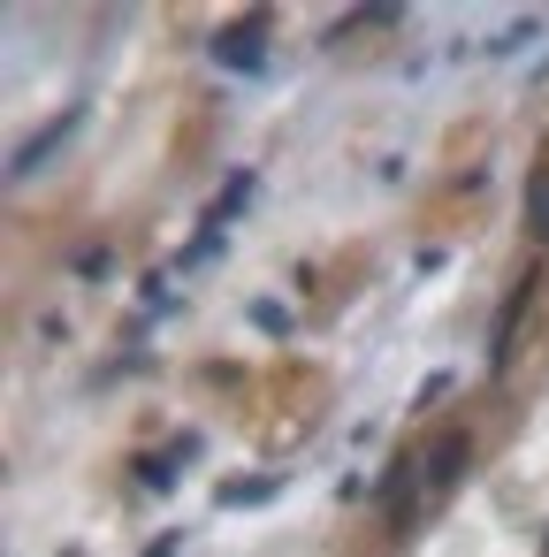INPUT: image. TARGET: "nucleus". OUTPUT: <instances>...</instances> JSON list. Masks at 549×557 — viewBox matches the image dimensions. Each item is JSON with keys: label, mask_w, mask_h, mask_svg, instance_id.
<instances>
[{"label": "nucleus", "mask_w": 549, "mask_h": 557, "mask_svg": "<svg viewBox=\"0 0 549 557\" xmlns=\"http://www.w3.org/2000/svg\"><path fill=\"white\" fill-rule=\"evenodd\" d=\"M214 62L237 70V77H252V70L267 62V9H252V16H237L229 32H214Z\"/></svg>", "instance_id": "obj_1"}, {"label": "nucleus", "mask_w": 549, "mask_h": 557, "mask_svg": "<svg viewBox=\"0 0 549 557\" xmlns=\"http://www.w3.org/2000/svg\"><path fill=\"white\" fill-rule=\"evenodd\" d=\"M420 481H427V458H412V450H404V458H389V473H382V496H389V519H397V527L412 519V496H420Z\"/></svg>", "instance_id": "obj_2"}, {"label": "nucleus", "mask_w": 549, "mask_h": 557, "mask_svg": "<svg viewBox=\"0 0 549 557\" xmlns=\"http://www.w3.org/2000/svg\"><path fill=\"white\" fill-rule=\"evenodd\" d=\"M70 131H77V108H70V115H54V123L32 138V146H16V161H9V184H24V176H32V169H39V161H47V153L70 138Z\"/></svg>", "instance_id": "obj_3"}, {"label": "nucleus", "mask_w": 549, "mask_h": 557, "mask_svg": "<svg viewBox=\"0 0 549 557\" xmlns=\"http://www.w3.org/2000/svg\"><path fill=\"white\" fill-rule=\"evenodd\" d=\"M526 298H534V275H519V283H511V298H503V313H496V344H488V367H503V359H511V336H519V313H526Z\"/></svg>", "instance_id": "obj_4"}, {"label": "nucleus", "mask_w": 549, "mask_h": 557, "mask_svg": "<svg viewBox=\"0 0 549 557\" xmlns=\"http://www.w3.org/2000/svg\"><path fill=\"white\" fill-rule=\"evenodd\" d=\"M465 458H473V443H465V435H442V443L427 450V488H450V481L465 473Z\"/></svg>", "instance_id": "obj_5"}, {"label": "nucleus", "mask_w": 549, "mask_h": 557, "mask_svg": "<svg viewBox=\"0 0 549 557\" xmlns=\"http://www.w3.org/2000/svg\"><path fill=\"white\" fill-rule=\"evenodd\" d=\"M275 488H283L275 473H245V481H222V488H214V504H267Z\"/></svg>", "instance_id": "obj_6"}, {"label": "nucleus", "mask_w": 549, "mask_h": 557, "mask_svg": "<svg viewBox=\"0 0 549 557\" xmlns=\"http://www.w3.org/2000/svg\"><path fill=\"white\" fill-rule=\"evenodd\" d=\"M526 222H534V237H549V169L526 176Z\"/></svg>", "instance_id": "obj_7"}, {"label": "nucleus", "mask_w": 549, "mask_h": 557, "mask_svg": "<svg viewBox=\"0 0 549 557\" xmlns=\"http://www.w3.org/2000/svg\"><path fill=\"white\" fill-rule=\"evenodd\" d=\"M176 466H184V458H176V450H169V458H146V466H138V481H146V488H161V496H169V488H176Z\"/></svg>", "instance_id": "obj_8"}, {"label": "nucleus", "mask_w": 549, "mask_h": 557, "mask_svg": "<svg viewBox=\"0 0 549 557\" xmlns=\"http://www.w3.org/2000/svg\"><path fill=\"white\" fill-rule=\"evenodd\" d=\"M534 32H541V24H534V16H519V24H503V39H496V47H488V54H511V47H526V39H534Z\"/></svg>", "instance_id": "obj_9"}, {"label": "nucleus", "mask_w": 549, "mask_h": 557, "mask_svg": "<svg viewBox=\"0 0 549 557\" xmlns=\"http://www.w3.org/2000/svg\"><path fill=\"white\" fill-rule=\"evenodd\" d=\"M108 268H115L108 245H85V252H77V275H108Z\"/></svg>", "instance_id": "obj_10"}, {"label": "nucleus", "mask_w": 549, "mask_h": 557, "mask_svg": "<svg viewBox=\"0 0 549 557\" xmlns=\"http://www.w3.org/2000/svg\"><path fill=\"white\" fill-rule=\"evenodd\" d=\"M252 321H260L267 336H290V313H283V306H252Z\"/></svg>", "instance_id": "obj_11"}, {"label": "nucleus", "mask_w": 549, "mask_h": 557, "mask_svg": "<svg viewBox=\"0 0 549 557\" xmlns=\"http://www.w3.org/2000/svg\"><path fill=\"white\" fill-rule=\"evenodd\" d=\"M176 542H184V534H161V542H146V557H176Z\"/></svg>", "instance_id": "obj_12"}, {"label": "nucleus", "mask_w": 549, "mask_h": 557, "mask_svg": "<svg viewBox=\"0 0 549 557\" xmlns=\"http://www.w3.org/2000/svg\"><path fill=\"white\" fill-rule=\"evenodd\" d=\"M541 549H549V534H541Z\"/></svg>", "instance_id": "obj_13"}]
</instances>
